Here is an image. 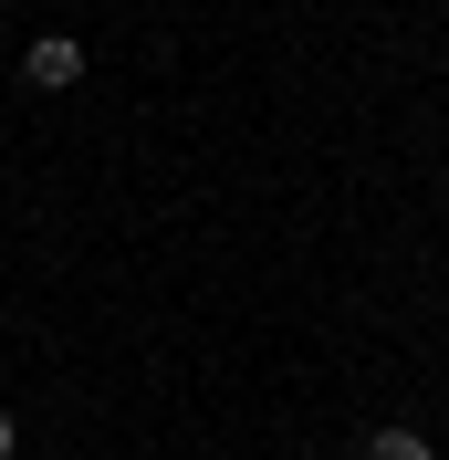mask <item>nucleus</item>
Masks as SVG:
<instances>
[{
    "label": "nucleus",
    "instance_id": "1",
    "mask_svg": "<svg viewBox=\"0 0 449 460\" xmlns=\"http://www.w3.org/2000/svg\"><path fill=\"white\" fill-rule=\"evenodd\" d=\"M22 74H31V84H42V94L84 84V42H74V31H42V42H31V53H22Z\"/></svg>",
    "mask_w": 449,
    "mask_h": 460
},
{
    "label": "nucleus",
    "instance_id": "2",
    "mask_svg": "<svg viewBox=\"0 0 449 460\" xmlns=\"http://www.w3.org/2000/svg\"><path fill=\"white\" fill-rule=\"evenodd\" d=\"M376 460H439V450H428L418 429H376Z\"/></svg>",
    "mask_w": 449,
    "mask_h": 460
},
{
    "label": "nucleus",
    "instance_id": "3",
    "mask_svg": "<svg viewBox=\"0 0 449 460\" xmlns=\"http://www.w3.org/2000/svg\"><path fill=\"white\" fill-rule=\"evenodd\" d=\"M11 450H22V439H11V419H0V460H11Z\"/></svg>",
    "mask_w": 449,
    "mask_h": 460
}]
</instances>
